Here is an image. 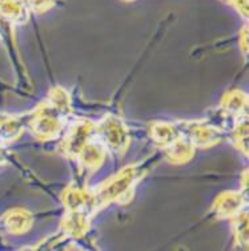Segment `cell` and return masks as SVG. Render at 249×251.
I'll use <instances>...</instances> for the list:
<instances>
[]
</instances>
